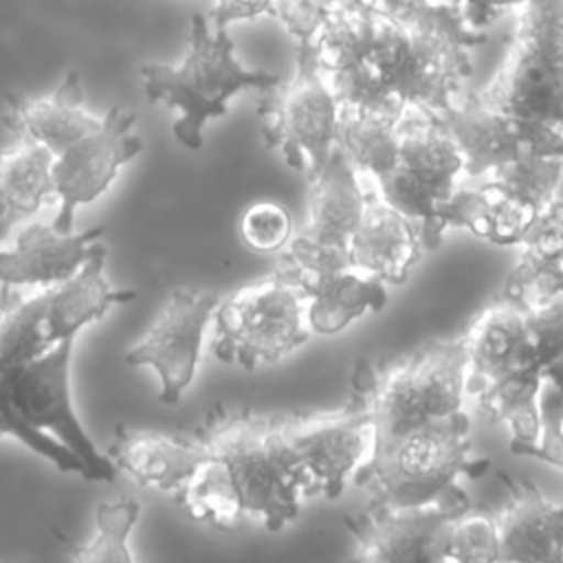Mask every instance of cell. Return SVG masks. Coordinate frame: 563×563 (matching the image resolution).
Masks as SVG:
<instances>
[{
    "label": "cell",
    "mask_w": 563,
    "mask_h": 563,
    "mask_svg": "<svg viewBox=\"0 0 563 563\" xmlns=\"http://www.w3.org/2000/svg\"><path fill=\"white\" fill-rule=\"evenodd\" d=\"M468 429L466 411L418 427L374 451L354 484L367 486L374 501L396 506L468 499L457 477L477 479L490 466L486 457H473Z\"/></svg>",
    "instance_id": "obj_5"
},
{
    "label": "cell",
    "mask_w": 563,
    "mask_h": 563,
    "mask_svg": "<svg viewBox=\"0 0 563 563\" xmlns=\"http://www.w3.org/2000/svg\"><path fill=\"white\" fill-rule=\"evenodd\" d=\"M277 11V0H216L209 22L213 26L227 29L233 22L255 20L262 15H273Z\"/></svg>",
    "instance_id": "obj_36"
},
{
    "label": "cell",
    "mask_w": 563,
    "mask_h": 563,
    "mask_svg": "<svg viewBox=\"0 0 563 563\" xmlns=\"http://www.w3.org/2000/svg\"><path fill=\"white\" fill-rule=\"evenodd\" d=\"M438 561L490 563L499 561V534L495 515L482 508H464L451 515L442 528Z\"/></svg>",
    "instance_id": "obj_28"
},
{
    "label": "cell",
    "mask_w": 563,
    "mask_h": 563,
    "mask_svg": "<svg viewBox=\"0 0 563 563\" xmlns=\"http://www.w3.org/2000/svg\"><path fill=\"white\" fill-rule=\"evenodd\" d=\"M288 279L306 295L308 325L314 334H336L354 319L365 312H378L387 303L385 284L354 266L303 273Z\"/></svg>",
    "instance_id": "obj_23"
},
{
    "label": "cell",
    "mask_w": 563,
    "mask_h": 563,
    "mask_svg": "<svg viewBox=\"0 0 563 563\" xmlns=\"http://www.w3.org/2000/svg\"><path fill=\"white\" fill-rule=\"evenodd\" d=\"M541 367L523 363L479 387L473 396L493 422H504L510 431V451L526 455L541 433Z\"/></svg>",
    "instance_id": "obj_25"
},
{
    "label": "cell",
    "mask_w": 563,
    "mask_h": 563,
    "mask_svg": "<svg viewBox=\"0 0 563 563\" xmlns=\"http://www.w3.org/2000/svg\"><path fill=\"white\" fill-rule=\"evenodd\" d=\"M506 486L504 506L493 512L499 534V561L561 563L563 499H548L530 479L499 473Z\"/></svg>",
    "instance_id": "obj_15"
},
{
    "label": "cell",
    "mask_w": 563,
    "mask_h": 563,
    "mask_svg": "<svg viewBox=\"0 0 563 563\" xmlns=\"http://www.w3.org/2000/svg\"><path fill=\"white\" fill-rule=\"evenodd\" d=\"M11 227H15L11 220H7V218H0V242H2V240L9 235Z\"/></svg>",
    "instance_id": "obj_39"
},
{
    "label": "cell",
    "mask_w": 563,
    "mask_h": 563,
    "mask_svg": "<svg viewBox=\"0 0 563 563\" xmlns=\"http://www.w3.org/2000/svg\"><path fill=\"white\" fill-rule=\"evenodd\" d=\"M134 114L112 106L97 130L81 136L53 158V191L57 213L53 227L75 229V211L95 202L114 183L119 169L143 152L141 136L134 134Z\"/></svg>",
    "instance_id": "obj_12"
},
{
    "label": "cell",
    "mask_w": 563,
    "mask_h": 563,
    "mask_svg": "<svg viewBox=\"0 0 563 563\" xmlns=\"http://www.w3.org/2000/svg\"><path fill=\"white\" fill-rule=\"evenodd\" d=\"M508 53L475 97L510 117L563 128V0H523Z\"/></svg>",
    "instance_id": "obj_6"
},
{
    "label": "cell",
    "mask_w": 563,
    "mask_h": 563,
    "mask_svg": "<svg viewBox=\"0 0 563 563\" xmlns=\"http://www.w3.org/2000/svg\"><path fill=\"white\" fill-rule=\"evenodd\" d=\"M101 117L88 110L81 77L75 70H66L62 84L51 95H7L4 125L13 136H29L46 145L55 156L97 130Z\"/></svg>",
    "instance_id": "obj_18"
},
{
    "label": "cell",
    "mask_w": 563,
    "mask_h": 563,
    "mask_svg": "<svg viewBox=\"0 0 563 563\" xmlns=\"http://www.w3.org/2000/svg\"><path fill=\"white\" fill-rule=\"evenodd\" d=\"M108 457L136 484L174 495L194 475L205 449L191 433L176 435L119 424Z\"/></svg>",
    "instance_id": "obj_20"
},
{
    "label": "cell",
    "mask_w": 563,
    "mask_h": 563,
    "mask_svg": "<svg viewBox=\"0 0 563 563\" xmlns=\"http://www.w3.org/2000/svg\"><path fill=\"white\" fill-rule=\"evenodd\" d=\"M376 2H387V0H376Z\"/></svg>",
    "instance_id": "obj_40"
},
{
    "label": "cell",
    "mask_w": 563,
    "mask_h": 563,
    "mask_svg": "<svg viewBox=\"0 0 563 563\" xmlns=\"http://www.w3.org/2000/svg\"><path fill=\"white\" fill-rule=\"evenodd\" d=\"M53 158L46 145L29 136H15L0 150V218L18 224L55 202Z\"/></svg>",
    "instance_id": "obj_26"
},
{
    "label": "cell",
    "mask_w": 563,
    "mask_h": 563,
    "mask_svg": "<svg viewBox=\"0 0 563 563\" xmlns=\"http://www.w3.org/2000/svg\"><path fill=\"white\" fill-rule=\"evenodd\" d=\"M361 2L363 0H277L275 18L297 44H303L310 42L325 22Z\"/></svg>",
    "instance_id": "obj_32"
},
{
    "label": "cell",
    "mask_w": 563,
    "mask_h": 563,
    "mask_svg": "<svg viewBox=\"0 0 563 563\" xmlns=\"http://www.w3.org/2000/svg\"><path fill=\"white\" fill-rule=\"evenodd\" d=\"M354 396L369 409L374 451L400 435L457 416L468 394V363L462 336L435 339L422 347L372 363L361 358L352 374Z\"/></svg>",
    "instance_id": "obj_3"
},
{
    "label": "cell",
    "mask_w": 563,
    "mask_h": 563,
    "mask_svg": "<svg viewBox=\"0 0 563 563\" xmlns=\"http://www.w3.org/2000/svg\"><path fill=\"white\" fill-rule=\"evenodd\" d=\"M517 246L539 260H563V200L554 198L545 205L534 216Z\"/></svg>",
    "instance_id": "obj_35"
},
{
    "label": "cell",
    "mask_w": 563,
    "mask_h": 563,
    "mask_svg": "<svg viewBox=\"0 0 563 563\" xmlns=\"http://www.w3.org/2000/svg\"><path fill=\"white\" fill-rule=\"evenodd\" d=\"M51 288L0 286V438H13L84 479L119 473L86 429L70 398L73 339L46 341Z\"/></svg>",
    "instance_id": "obj_1"
},
{
    "label": "cell",
    "mask_w": 563,
    "mask_h": 563,
    "mask_svg": "<svg viewBox=\"0 0 563 563\" xmlns=\"http://www.w3.org/2000/svg\"><path fill=\"white\" fill-rule=\"evenodd\" d=\"M218 303L216 290L176 288L150 330L125 352L128 365H147L156 372L163 405H176L191 385Z\"/></svg>",
    "instance_id": "obj_11"
},
{
    "label": "cell",
    "mask_w": 563,
    "mask_h": 563,
    "mask_svg": "<svg viewBox=\"0 0 563 563\" xmlns=\"http://www.w3.org/2000/svg\"><path fill=\"white\" fill-rule=\"evenodd\" d=\"M543 385L563 396V352L541 367Z\"/></svg>",
    "instance_id": "obj_37"
},
{
    "label": "cell",
    "mask_w": 563,
    "mask_h": 563,
    "mask_svg": "<svg viewBox=\"0 0 563 563\" xmlns=\"http://www.w3.org/2000/svg\"><path fill=\"white\" fill-rule=\"evenodd\" d=\"M424 2L435 4V7H451V9H457V11H460L466 0H424Z\"/></svg>",
    "instance_id": "obj_38"
},
{
    "label": "cell",
    "mask_w": 563,
    "mask_h": 563,
    "mask_svg": "<svg viewBox=\"0 0 563 563\" xmlns=\"http://www.w3.org/2000/svg\"><path fill=\"white\" fill-rule=\"evenodd\" d=\"M257 117L266 145L288 167L310 176L325 163L336 145L339 99L308 44H297L292 77L264 90Z\"/></svg>",
    "instance_id": "obj_9"
},
{
    "label": "cell",
    "mask_w": 563,
    "mask_h": 563,
    "mask_svg": "<svg viewBox=\"0 0 563 563\" xmlns=\"http://www.w3.org/2000/svg\"><path fill=\"white\" fill-rule=\"evenodd\" d=\"M407 103H341L336 121V145L363 174L378 180L385 176L398 154L400 117Z\"/></svg>",
    "instance_id": "obj_24"
},
{
    "label": "cell",
    "mask_w": 563,
    "mask_h": 563,
    "mask_svg": "<svg viewBox=\"0 0 563 563\" xmlns=\"http://www.w3.org/2000/svg\"><path fill=\"white\" fill-rule=\"evenodd\" d=\"M361 176L343 150L334 145L325 163L308 176L306 222L299 235L325 246L347 249L367 198Z\"/></svg>",
    "instance_id": "obj_19"
},
{
    "label": "cell",
    "mask_w": 563,
    "mask_h": 563,
    "mask_svg": "<svg viewBox=\"0 0 563 563\" xmlns=\"http://www.w3.org/2000/svg\"><path fill=\"white\" fill-rule=\"evenodd\" d=\"M191 435L224 471L244 521L277 532L297 519L308 495L286 446L279 413L213 405Z\"/></svg>",
    "instance_id": "obj_2"
},
{
    "label": "cell",
    "mask_w": 563,
    "mask_h": 563,
    "mask_svg": "<svg viewBox=\"0 0 563 563\" xmlns=\"http://www.w3.org/2000/svg\"><path fill=\"white\" fill-rule=\"evenodd\" d=\"M440 119L462 150L468 178H479L490 167L521 156L563 158V128L501 114L484 106L475 92H466L440 112Z\"/></svg>",
    "instance_id": "obj_13"
},
{
    "label": "cell",
    "mask_w": 563,
    "mask_h": 563,
    "mask_svg": "<svg viewBox=\"0 0 563 563\" xmlns=\"http://www.w3.org/2000/svg\"><path fill=\"white\" fill-rule=\"evenodd\" d=\"M422 251L420 227L369 189L363 213L350 235V264L383 284H402Z\"/></svg>",
    "instance_id": "obj_17"
},
{
    "label": "cell",
    "mask_w": 563,
    "mask_h": 563,
    "mask_svg": "<svg viewBox=\"0 0 563 563\" xmlns=\"http://www.w3.org/2000/svg\"><path fill=\"white\" fill-rule=\"evenodd\" d=\"M240 238L257 253H275L292 238L290 216L275 202H255L240 218Z\"/></svg>",
    "instance_id": "obj_31"
},
{
    "label": "cell",
    "mask_w": 563,
    "mask_h": 563,
    "mask_svg": "<svg viewBox=\"0 0 563 563\" xmlns=\"http://www.w3.org/2000/svg\"><path fill=\"white\" fill-rule=\"evenodd\" d=\"M466 165L440 114L407 103L400 117L394 167L376 180L378 194L420 227L422 246L438 249V209L464 185Z\"/></svg>",
    "instance_id": "obj_7"
},
{
    "label": "cell",
    "mask_w": 563,
    "mask_h": 563,
    "mask_svg": "<svg viewBox=\"0 0 563 563\" xmlns=\"http://www.w3.org/2000/svg\"><path fill=\"white\" fill-rule=\"evenodd\" d=\"M213 354L218 361L255 369L273 365L310 339L306 295L273 271L220 299L213 314Z\"/></svg>",
    "instance_id": "obj_8"
},
{
    "label": "cell",
    "mask_w": 563,
    "mask_h": 563,
    "mask_svg": "<svg viewBox=\"0 0 563 563\" xmlns=\"http://www.w3.org/2000/svg\"><path fill=\"white\" fill-rule=\"evenodd\" d=\"M279 424L308 499H336L374 455V422L356 396L332 411L279 413Z\"/></svg>",
    "instance_id": "obj_10"
},
{
    "label": "cell",
    "mask_w": 563,
    "mask_h": 563,
    "mask_svg": "<svg viewBox=\"0 0 563 563\" xmlns=\"http://www.w3.org/2000/svg\"><path fill=\"white\" fill-rule=\"evenodd\" d=\"M486 191H488V216H486L484 240L499 246L519 244L526 229L534 220L537 211L493 187H486Z\"/></svg>",
    "instance_id": "obj_34"
},
{
    "label": "cell",
    "mask_w": 563,
    "mask_h": 563,
    "mask_svg": "<svg viewBox=\"0 0 563 563\" xmlns=\"http://www.w3.org/2000/svg\"><path fill=\"white\" fill-rule=\"evenodd\" d=\"M103 235L101 227L59 231L53 224L31 222L15 240L0 249V286L51 288L68 279Z\"/></svg>",
    "instance_id": "obj_16"
},
{
    "label": "cell",
    "mask_w": 563,
    "mask_h": 563,
    "mask_svg": "<svg viewBox=\"0 0 563 563\" xmlns=\"http://www.w3.org/2000/svg\"><path fill=\"white\" fill-rule=\"evenodd\" d=\"M530 361L543 367L563 352V292L552 301L526 312Z\"/></svg>",
    "instance_id": "obj_33"
},
{
    "label": "cell",
    "mask_w": 563,
    "mask_h": 563,
    "mask_svg": "<svg viewBox=\"0 0 563 563\" xmlns=\"http://www.w3.org/2000/svg\"><path fill=\"white\" fill-rule=\"evenodd\" d=\"M139 73L150 103L178 110L172 132L187 150L202 147L207 121L224 117L238 92H264L279 84L275 73L242 66L229 31L213 26L202 13L191 18L187 51L178 64H143Z\"/></svg>",
    "instance_id": "obj_4"
},
{
    "label": "cell",
    "mask_w": 563,
    "mask_h": 563,
    "mask_svg": "<svg viewBox=\"0 0 563 563\" xmlns=\"http://www.w3.org/2000/svg\"><path fill=\"white\" fill-rule=\"evenodd\" d=\"M563 292V260H539L521 251L508 273L501 295L523 312L534 310Z\"/></svg>",
    "instance_id": "obj_30"
},
{
    "label": "cell",
    "mask_w": 563,
    "mask_h": 563,
    "mask_svg": "<svg viewBox=\"0 0 563 563\" xmlns=\"http://www.w3.org/2000/svg\"><path fill=\"white\" fill-rule=\"evenodd\" d=\"M460 336L468 363V394L523 363H532L526 312L504 295L488 301Z\"/></svg>",
    "instance_id": "obj_21"
},
{
    "label": "cell",
    "mask_w": 563,
    "mask_h": 563,
    "mask_svg": "<svg viewBox=\"0 0 563 563\" xmlns=\"http://www.w3.org/2000/svg\"><path fill=\"white\" fill-rule=\"evenodd\" d=\"M563 174V158L559 156H521L499 163L484 172L482 185L493 187L537 213L556 198Z\"/></svg>",
    "instance_id": "obj_27"
},
{
    "label": "cell",
    "mask_w": 563,
    "mask_h": 563,
    "mask_svg": "<svg viewBox=\"0 0 563 563\" xmlns=\"http://www.w3.org/2000/svg\"><path fill=\"white\" fill-rule=\"evenodd\" d=\"M468 499H435L420 506H396L369 501L358 515L343 519L352 541L354 559L361 561H438L440 534L446 519L464 508Z\"/></svg>",
    "instance_id": "obj_14"
},
{
    "label": "cell",
    "mask_w": 563,
    "mask_h": 563,
    "mask_svg": "<svg viewBox=\"0 0 563 563\" xmlns=\"http://www.w3.org/2000/svg\"><path fill=\"white\" fill-rule=\"evenodd\" d=\"M106 246L95 242L81 266L62 284L51 286L44 317V332L51 345L62 339H75L81 328L103 319L112 306L136 297V290L114 288L106 279Z\"/></svg>",
    "instance_id": "obj_22"
},
{
    "label": "cell",
    "mask_w": 563,
    "mask_h": 563,
    "mask_svg": "<svg viewBox=\"0 0 563 563\" xmlns=\"http://www.w3.org/2000/svg\"><path fill=\"white\" fill-rule=\"evenodd\" d=\"M141 515V506L130 497H119L97 506V532L90 543L77 548L70 556L79 563H132L130 534Z\"/></svg>",
    "instance_id": "obj_29"
}]
</instances>
